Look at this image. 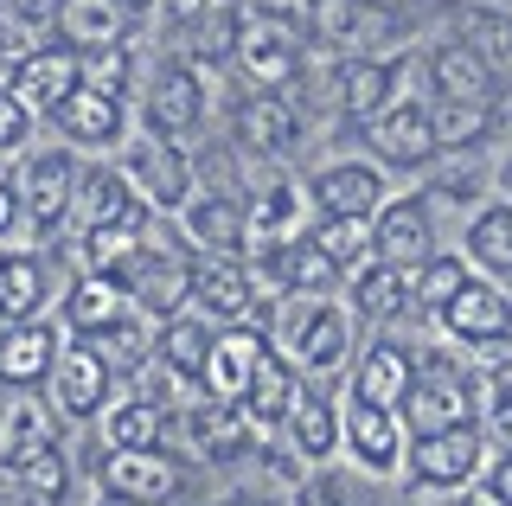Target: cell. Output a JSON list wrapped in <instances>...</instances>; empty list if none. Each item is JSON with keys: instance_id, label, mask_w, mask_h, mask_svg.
Returning <instances> with one entry per match:
<instances>
[{"instance_id": "22", "label": "cell", "mask_w": 512, "mask_h": 506, "mask_svg": "<svg viewBox=\"0 0 512 506\" xmlns=\"http://www.w3.org/2000/svg\"><path fill=\"white\" fill-rule=\"evenodd\" d=\"M103 487L109 494H128V500H148V506H167L173 494H180V468L167 462L160 449H116L103 468Z\"/></svg>"}, {"instance_id": "35", "label": "cell", "mask_w": 512, "mask_h": 506, "mask_svg": "<svg viewBox=\"0 0 512 506\" xmlns=\"http://www.w3.org/2000/svg\"><path fill=\"white\" fill-rule=\"evenodd\" d=\"M186 231L199 237L205 250H244L250 244V212L224 193H205V199H186Z\"/></svg>"}, {"instance_id": "33", "label": "cell", "mask_w": 512, "mask_h": 506, "mask_svg": "<svg viewBox=\"0 0 512 506\" xmlns=\"http://www.w3.org/2000/svg\"><path fill=\"white\" fill-rule=\"evenodd\" d=\"M352 308L365 314V321H397L404 308H416V289H410V270H397V263H365L359 276H352Z\"/></svg>"}, {"instance_id": "3", "label": "cell", "mask_w": 512, "mask_h": 506, "mask_svg": "<svg viewBox=\"0 0 512 506\" xmlns=\"http://www.w3.org/2000/svg\"><path fill=\"white\" fill-rule=\"evenodd\" d=\"M410 33V13L397 0H314V39L346 58H384Z\"/></svg>"}, {"instance_id": "25", "label": "cell", "mask_w": 512, "mask_h": 506, "mask_svg": "<svg viewBox=\"0 0 512 506\" xmlns=\"http://www.w3.org/2000/svg\"><path fill=\"white\" fill-rule=\"evenodd\" d=\"M263 276L288 295H327L333 282H340V263H333L314 237H288V244L263 250Z\"/></svg>"}, {"instance_id": "8", "label": "cell", "mask_w": 512, "mask_h": 506, "mask_svg": "<svg viewBox=\"0 0 512 506\" xmlns=\"http://www.w3.org/2000/svg\"><path fill=\"white\" fill-rule=\"evenodd\" d=\"M372 257L397 263V270H423L436 257V212L429 199H384V212L372 218Z\"/></svg>"}, {"instance_id": "10", "label": "cell", "mask_w": 512, "mask_h": 506, "mask_svg": "<svg viewBox=\"0 0 512 506\" xmlns=\"http://www.w3.org/2000/svg\"><path fill=\"white\" fill-rule=\"evenodd\" d=\"M423 84H429L436 103H493V97H500V71H493L487 58H474L455 33H448L442 45H429Z\"/></svg>"}, {"instance_id": "20", "label": "cell", "mask_w": 512, "mask_h": 506, "mask_svg": "<svg viewBox=\"0 0 512 506\" xmlns=\"http://www.w3.org/2000/svg\"><path fill=\"white\" fill-rule=\"evenodd\" d=\"M205 122V77L192 65H160L154 90H148V129L154 135H192Z\"/></svg>"}, {"instance_id": "51", "label": "cell", "mask_w": 512, "mask_h": 506, "mask_svg": "<svg viewBox=\"0 0 512 506\" xmlns=\"http://www.w3.org/2000/svg\"><path fill=\"white\" fill-rule=\"evenodd\" d=\"M480 494H487L493 506H512V449H500V462L480 474Z\"/></svg>"}, {"instance_id": "4", "label": "cell", "mask_w": 512, "mask_h": 506, "mask_svg": "<svg viewBox=\"0 0 512 506\" xmlns=\"http://www.w3.org/2000/svg\"><path fill=\"white\" fill-rule=\"evenodd\" d=\"M276 340L288 346V359H295L301 372H333V366H346L352 321L327 302V295H295V302L282 308V321H276Z\"/></svg>"}, {"instance_id": "39", "label": "cell", "mask_w": 512, "mask_h": 506, "mask_svg": "<svg viewBox=\"0 0 512 506\" xmlns=\"http://www.w3.org/2000/svg\"><path fill=\"white\" fill-rule=\"evenodd\" d=\"M167 436V410L154 398H128L109 410V449H160Z\"/></svg>"}, {"instance_id": "57", "label": "cell", "mask_w": 512, "mask_h": 506, "mask_svg": "<svg viewBox=\"0 0 512 506\" xmlns=\"http://www.w3.org/2000/svg\"><path fill=\"white\" fill-rule=\"evenodd\" d=\"M224 506H263V500H224Z\"/></svg>"}, {"instance_id": "24", "label": "cell", "mask_w": 512, "mask_h": 506, "mask_svg": "<svg viewBox=\"0 0 512 506\" xmlns=\"http://www.w3.org/2000/svg\"><path fill=\"white\" fill-rule=\"evenodd\" d=\"M231 129H237V148H250V154H263V161H276V154L295 148L301 122H295V109H288L276 90H256V97H244V103L231 109Z\"/></svg>"}, {"instance_id": "45", "label": "cell", "mask_w": 512, "mask_h": 506, "mask_svg": "<svg viewBox=\"0 0 512 506\" xmlns=\"http://www.w3.org/2000/svg\"><path fill=\"white\" fill-rule=\"evenodd\" d=\"M90 346H96V353H103V359H109V366H116V372H135V366H141V359H148V353H154V340H148V327H141V321H135V314H122V321H116V327H103V334H90Z\"/></svg>"}, {"instance_id": "6", "label": "cell", "mask_w": 512, "mask_h": 506, "mask_svg": "<svg viewBox=\"0 0 512 506\" xmlns=\"http://www.w3.org/2000/svg\"><path fill=\"white\" fill-rule=\"evenodd\" d=\"M301 52H308V39H301V26L288 20V13H250L244 20V39H237V65L256 90H282L288 77L301 71Z\"/></svg>"}, {"instance_id": "43", "label": "cell", "mask_w": 512, "mask_h": 506, "mask_svg": "<svg viewBox=\"0 0 512 506\" xmlns=\"http://www.w3.org/2000/svg\"><path fill=\"white\" fill-rule=\"evenodd\" d=\"M493 129V109L487 103H436V135H442V148L448 154H461V148H480Z\"/></svg>"}, {"instance_id": "16", "label": "cell", "mask_w": 512, "mask_h": 506, "mask_svg": "<svg viewBox=\"0 0 512 506\" xmlns=\"http://www.w3.org/2000/svg\"><path fill=\"white\" fill-rule=\"evenodd\" d=\"M263 353H269V340L256 334L250 321H237V327H224V334L212 340V359H205V398H231V404H244V391H250V378L256 366H263Z\"/></svg>"}, {"instance_id": "13", "label": "cell", "mask_w": 512, "mask_h": 506, "mask_svg": "<svg viewBox=\"0 0 512 506\" xmlns=\"http://www.w3.org/2000/svg\"><path fill=\"white\" fill-rule=\"evenodd\" d=\"M77 84H84V58H77V45H39V52H26L20 71H13V97H20L26 109H39V116H52Z\"/></svg>"}, {"instance_id": "28", "label": "cell", "mask_w": 512, "mask_h": 506, "mask_svg": "<svg viewBox=\"0 0 512 506\" xmlns=\"http://www.w3.org/2000/svg\"><path fill=\"white\" fill-rule=\"evenodd\" d=\"M397 84H404V65L397 58H346L340 71V109L352 122H372L397 103Z\"/></svg>"}, {"instance_id": "26", "label": "cell", "mask_w": 512, "mask_h": 506, "mask_svg": "<svg viewBox=\"0 0 512 506\" xmlns=\"http://www.w3.org/2000/svg\"><path fill=\"white\" fill-rule=\"evenodd\" d=\"M52 122L77 148H109V141H122V97L116 90H96V84H77L71 97L52 109Z\"/></svg>"}, {"instance_id": "21", "label": "cell", "mask_w": 512, "mask_h": 506, "mask_svg": "<svg viewBox=\"0 0 512 506\" xmlns=\"http://www.w3.org/2000/svg\"><path fill=\"white\" fill-rule=\"evenodd\" d=\"M448 33L468 45L474 58H487L493 71H512V7L493 0H448Z\"/></svg>"}, {"instance_id": "1", "label": "cell", "mask_w": 512, "mask_h": 506, "mask_svg": "<svg viewBox=\"0 0 512 506\" xmlns=\"http://www.w3.org/2000/svg\"><path fill=\"white\" fill-rule=\"evenodd\" d=\"M436 321H442V334L455 346H468L493 378L512 372V295L493 276H468V289H461Z\"/></svg>"}, {"instance_id": "31", "label": "cell", "mask_w": 512, "mask_h": 506, "mask_svg": "<svg viewBox=\"0 0 512 506\" xmlns=\"http://www.w3.org/2000/svg\"><path fill=\"white\" fill-rule=\"evenodd\" d=\"M128 20H135V13L116 7V0H64V7H58V33H64V45H77V52L122 45Z\"/></svg>"}, {"instance_id": "52", "label": "cell", "mask_w": 512, "mask_h": 506, "mask_svg": "<svg viewBox=\"0 0 512 506\" xmlns=\"http://www.w3.org/2000/svg\"><path fill=\"white\" fill-rule=\"evenodd\" d=\"M295 506H346V494L333 481H308V487H295Z\"/></svg>"}, {"instance_id": "7", "label": "cell", "mask_w": 512, "mask_h": 506, "mask_svg": "<svg viewBox=\"0 0 512 506\" xmlns=\"http://www.w3.org/2000/svg\"><path fill=\"white\" fill-rule=\"evenodd\" d=\"M365 129H372L378 161H391V167H404V173H423V167L442 154L436 103H423V97H397L391 109H384V116L365 122Z\"/></svg>"}, {"instance_id": "50", "label": "cell", "mask_w": 512, "mask_h": 506, "mask_svg": "<svg viewBox=\"0 0 512 506\" xmlns=\"http://www.w3.org/2000/svg\"><path fill=\"white\" fill-rule=\"evenodd\" d=\"M487 430H493V442H500V449H512V378H500V385H493Z\"/></svg>"}, {"instance_id": "58", "label": "cell", "mask_w": 512, "mask_h": 506, "mask_svg": "<svg viewBox=\"0 0 512 506\" xmlns=\"http://www.w3.org/2000/svg\"><path fill=\"white\" fill-rule=\"evenodd\" d=\"M506 193H512V167H506Z\"/></svg>"}, {"instance_id": "49", "label": "cell", "mask_w": 512, "mask_h": 506, "mask_svg": "<svg viewBox=\"0 0 512 506\" xmlns=\"http://www.w3.org/2000/svg\"><path fill=\"white\" fill-rule=\"evenodd\" d=\"M26 122H32V109L13 97V90H0V148H20V141H26Z\"/></svg>"}, {"instance_id": "60", "label": "cell", "mask_w": 512, "mask_h": 506, "mask_svg": "<svg viewBox=\"0 0 512 506\" xmlns=\"http://www.w3.org/2000/svg\"><path fill=\"white\" fill-rule=\"evenodd\" d=\"M506 167H512V161H506Z\"/></svg>"}, {"instance_id": "59", "label": "cell", "mask_w": 512, "mask_h": 506, "mask_svg": "<svg viewBox=\"0 0 512 506\" xmlns=\"http://www.w3.org/2000/svg\"><path fill=\"white\" fill-rule=\"evenodd\" d=\"M493 7H512V0H493Z\"/></svg>"}, {"instance_id": "44", "label": "cell", "mask_w": 512, "mask_h": 506, "mask_svg": "<svg viewBox=\"0 0 512 506\" xmlns=\"http://www.w3.org/2000/svg\"><path fill=\"white\" fill-rule=\"evenodd\" d=\"M308 237L346 270V263H365V250H372V218H320Z\"/></svg>"}, {"instance_id": "42", "label": "cell", "mask_w": 512, "mask_h": 506, "mask_svg": "<svg viewBox=\"0 0 512 506\" xmlns=\"http://www.w3.org/2000/svg\"><path fill=\"white\" fill-rule=\"evenodd\" d=\"M13 474L39 494L45 506H58L64 494H71V468H64V455H58V442H39V449H26V455H13Z\"/></svg>"}, {"instance_id": "12", "label": "cell", "mask_w": 512, "mask_h": 506, "mask_svg": "<svg viewBox=\"0 0 512 506\" xmlns=\"http://www.w3.org/2000/svg\"><path fill=\"white\" fill-rule=\"evenodd\" d=\"M128 180H135V193L148 199V205H160V212H173V205L192 199L186 154L173 148L167 135H154V129H148V141H135V148H128Z\"/></svg>"}, {"instance_id": "48", "label": "cell", "mask_w": 512, "mask_h": 506, "mask_svg": "<svg viewBox=\"0 0 512 506\" xmlns=\"http://www.w3.org/2000/svg\"><path fill=\"white\" fill-rule=\"evenodd\" d=\"M39 442H52V430H45V417L32 404H20V410H13V436H7V462L26 455V449H39Z\"/></svg>"}, {"instance_id": "29", "label": "cell", "mask_w": 512, "mask_h": 506, "mask_svg": "<svg viewBox=\"0 0 512 506\" xmlns=\"http://www.w3.org/2000/svg\"><path fill=\"white\" fill-rule=\"evenodd\" d=\"M58 366V340L45 321H7L0 327V385H39Z\"/></svg>"}, {"instance_id": "55", "label": "cell", "mask_w": 512, "mask_h": 506, "mask_svg": "<svg viewBox=\"0 0 512 506\" xmlns=\"http://www.w3.org/2000/svg\"><path fill=\"white\" fill-rule=\"evenodd\" d=\"M96 506H148V500H128V494H109V487H103V500H96Z\"/></svg>"}, {"instance_id": "17", "label": "cell", "mask_w": 512, "mask_h": 506, "mask_svg": "<svg viewBox=\"0 0 512 506\" xmlns=\"http://www.w3.org/2000/svg\"><path fill=\"white\" fill-rule=\"evenodd\" d=\"M109 378H116V366H109L84 334H77L71 346H58L52 385H58V404L71 410V417H96V410L109 404Z\"/></svg>"}, {"instance_id": "23", "label": "cell", "mask_w": 512, "mask_h": 506, "mask_svg": "<svg viewBox=\"0 0 512 506\" xmlns=\"http://www.w3.org/2000/svg\"><path fill=\"white\" fill-rule=\"evenodd\" d=\"M71 212L84 218V231H96V225L141 231V225H148V199L135 193V180H128V173H109V167H96L90 180H77V205H71Z\"/></svg>"}, {"instance_id": "36", "label": "cell", "mask_w": 512, "mask_h": 506, "mask_svg": "<svg viewBox=\"0 0 512 506\" xmlns=\"http://www.w3.org/2000/svg\"><path fill=\"white\" fill-rule=\"evenodd\" d=\"M468 257L487 270L493 282H512V199H493L474 212L468 225Z\"/></svg>"}, {"instance_id": "11", "label": "cell", "mask_w": 512, "mask_h": 506, "mask_svg": "<svg viewBox=\"0 0 512 506\" xmlns=\"http://www.w3.org/2000/svg\"><path fill=\"white\" fill-rule=\"evenodd\" d=\"M192 302L218 321H250L256 314V276L237 250H205V263H192Z\"/></svg>"}, {"instance_id": "32", "label": "cell", "mask_w": 512, "mask_h": 506, "mask_svg": "<svg viewBox=\"0 0 512 506\" xmlns=\"http://www.w3.org/2000/svg\"><path fill=\"white\" fill-rule=\"evenodd\" d=\"M288 442H295V455H308V462H327L333 449H340V430H346V417L333 410L320 391H295V410H288Z\"/></svg>"}, {"instance_id": "37", "label": "cell", "mask_w": 512, "mask_h": 506, "mask_svg": "<svg viewBox=\"0 0 512 506\" xmlns=\"http://www.w3.org/2000/svg\"><path fill=\"white\" fill-rule=\"evenodd\" d=\"M295 366H282L276 353H263V366H256L250 391H244V410L256 430H276V423H288V410H295Z\"/></svg>"}, {"instance_id": "54", "label": "cell", "mask_w": 512, "mask_h": 506, "mask_svg": "<svg viewBox=\"0 0 512 506\" xmlns=\"http://www.w3.org/2000/svg\"><path fill=\"white\" fill-rule=\"evenodd\" d=\"M13 218H20V199H13V193H7V186H0V237H7V231H13Z\"/></svg>"}, {"instance_id": "53", "label": "cell", "mask_w": 512, "mask_h": 506, "mask_svg": "<svg viewBox=\"0 0 512 506\" xmlns=\"http://www.w3.org/2000/svg\"><path fill=\"white\" fill-rule=\"evenodd\" d=\"M0 506H45V500L32 494V487L20 481V474H7V481H0Z\"/></svg>"}, {"instance_id": "47", "label": "cell", "mask_w": 512, "mask_h": 506, "mask_svg": "<svg viewBox=\"0 0 512 506\" xmlns=\"http://www.w3.org/2000/svg\"><path fill=\"white\" fill-rule=\"evenodd\" d=\"M52 20H58L52 0H0V26H13L20 39H39Z\"/></svg>"}, {"instance_id": "27", "label": "cell", "mask_w": 512, "mask_h": 506, "mask_svg": "<svg viewBox=\"0 0 512 506\" xmlns=\"http://www.w3.org/2000/svg\"><path fill=\"white\" fill-rule=\"evenodd\" d=\"M410 385H416V353L397 346V340H378L372 353H365V366L352 372V398L384 404V410H404Z\"/></svg>"}, {"instance_id": "34", "label": "cell", "mask_w": 512, "mask_h": 506, "mask_svg": "<svg viewBox=\"0 0 512 506\" xmlns=\"http://www.w3.org/2000/svg\"><path fill=\"white\" fill-rule=\"evenodd\" d=\"M212 340H218L212 321H199V314H173V321L160 327V340H154V359H160L173 378H205Z\"/></svg>"}, {"instance_id": "56", "label": "cell", "mask_w": 512, "mask_h": 506, "mask_svg": "<svg viewBox=\"0 0 512 506\" xmlns=\"http://www.w3.org/2000/svg\"><path fill=\"white\" fill-rule=\"evenodd\" d=\"M116 7H128V13H135V20H141V13H148L154 0H116Z\"/></svg>"}, {"instance_id": "38", "label": "cell", "mask_w": 512, "mask_h": 506, "mask_svg": "<svg viewBox=\"0 0 512 506\" xmlns=\"http://www.w3.org/2000/svg\"><path fill=\"white\" fill-rule=\"evenodd\" d=\"M468 257H455V250H436V257L423 263V270H410V289H416V308L429 314V321H436V314L455 302L461 289H468Z\"/></svg>"}, {"instance_id": "2", "label": "cell", "mask_w": 512, "mask_h": 506, "mask_svg": "<svg viewBox=\"0 0 512 506\" xmlns=\"http://www.w3.org/2000/svg\"><path fill=\"white\" fill-rule=\"evenodd\" d=\"M480 398H474V372L461 366L455 353H423L416 359V385L404 398V430L429 436V430H455V423H474Z\"/></svg>"}, {"instance_id": "46", "label": "cell", "mask_w": 512, "mask_h": 506, "mask_svg": "<svg viewBox=\"0 0 512 506\" xmlns=\"http://www.w3.org/2000/svg\"><path fill=\"white\" fill-rule=\"evenodd\" d=\"M77 58H84V84H96V90H116V97H122L128 71H135L128 45H96V52H77Z\"/></svg>"}, {"instance_id": "40", "label": "cell", "mask_w": 512, "mask_h": 506, "mask_svg": "<svg viewBox=\"0 0 512 506\" xmlns=\"http://www.w3.org/2000/svg\"><path fill=\"white\" fill-rule=\"evenodd\" d=\"M39 302H45L39 257H0V321H26Z\"/></svg>"}, {"instance_id": "18", "label": "cell", "mask_w": 512, "mask_h": 506, "mask_svg": "<svg viewBox=\"0 0 512 506\" xmlns=\"http://www.w3.org/2000/svg\"><path fill=\"white\" fill-rule=\"evenodd\" d=\"M186 436H192V449L205 455V462H244V455L256 449V423H250V410L244 404H231V398H205L199 410L186 417Z\"/></svg>"}, {"instance_id": "5", "label": "cell", "mask_w": 512, "mask_h": 506, "mask_svg": "<svg viewBox=\"0 0 512 506\" xmlns=\"http://www.w3.org/2000/svg\"><path fill=\"white\" fill-rule=\"evenodd\" d=\"M410 474L436 494H461L487 474V430L480 423H455V430H429V436H410Z\"/></svg>"}, {"instance_id": "30", "label": "cell", "mask_w": 512, "mask_h": 506, "mask_svg": "<svg viewBox=\"0 0 512 506\" xmlns=\"http://www.w3.org/2000/svg\"><path fill=\"white\" fill-rule=\"evenodd\" d=\"M128 314V289L116 276H84V282H71V295H64V321H71V334H103V327H116Z\"/></svg>"}, {"instance_id": "9", "label": "cell", "mask_w": 512, "mask_h": 506, "mask_svg": "<svg viewBox=\"0 0 512 506\" xmlns=\"http://www.w3.org/2000/svg\"><path fill=\"white\" fill-rule=\"evenodd\" d=\"M116 282L128 289V302H135L141 314H167V321L192 302V263H180L173 250H148V244H141Z\"/></svg>"}, {"instance_id": "41", "label": "cell", "mask_w": 512, "mask_h": 506, "mask_svg": "<svg viewBox=\"0 0 512 506\" xmlns=\"http://www.w3.org/2000/svg\"><path fill=\"white\" fill-rule=\"evenodd\" d=\"M295 218H301V193H295V186H269V193L263 199H256V212H250V237H256V244H288V237H301L295 231Z\"/></svg>"}, {"instance_id": "14", "label": "cell", "mask_w": 512, "mask_h": 506, "mask_svg": "<svg viewBox=\"0 0 512 506\" xmlns=\"http://www.w3.org/2000/svg\"><path fill=\"white\" fill-rule=\"evenodd\" d=\"M308 199L320 205V218H378L384 212V173L365 161H333L314 173Z\"/></svg>"}, {"instance_id": "15", "label": "cell", "mask_w": 512, "mask_h": 506, "mask_svg": "<svg viewBox=\"0 0 512 506\" xmlns=\"http://www.w3.org/2000/svg\"><path fill=\"white\" fill-rule=\"evenodd\" d=\"M346 449L359 455V468L397 474V462L410 455V442H404V410H384V404L352 398V404H346Z\"/></svg>"}, {"instance_id": "19", "label": "cell", "mask_w": 512, "mask_h": 506, "mask_svg": "<svg viewBox=\"0 0 512 506\" xmlns=\"http://www.w3.org/2000/svg\"><path fill=\"white\" fill-rule=\"evenodd\" d=\"M77 205V173H71V154H32L26 173H20V212L32 218L39 231H58V218Z\"/></svg>"}]
</instances>
